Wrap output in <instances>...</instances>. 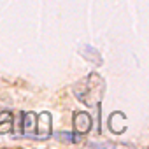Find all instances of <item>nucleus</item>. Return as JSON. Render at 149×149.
Returning <instances> with one entry per match:
<instances>
[{
    "mask_svg": "<svg viewBox=\"0 0 149 149\" xmlns=\"http://www.w3.org/2000/svg\"><path fill=\"white\" fill-rule=\"evenodd\" d=\"M105 88L107 86L102 76H98L97 72H91L74 86V95L86 107H98L104 100Z\"/></svg>",
    "mask_w": 149,
    "mask_h": 149,
    "instance_id": "obj_1",
    "label": "nucleus"
},
{
    "mask_svg": "<svg viewBox=\"0 0 149 149\" xmlns=\"http://www.w3.org/2000/svg\"><path fill=\"white\" fill-rule=\"evenodd\" d=\"M107 126H109V130L112 133H123V132H126V128H128L126 116L123 112H119V111L112 112L109 116V119H107Z\"/></svg>",
    "mask_w": 149,
    "mask_h": 149,
    "instance_id": "obj_4",
    "label": "nucleus"
},
{
    "mask_svg": "<svg viewBox=\"0 0 149 149\" xmlns=\"http://www.w3.org/2000/svg\"><path fill=\"white\" fill-rule=\"evenodd\" d=\"M14 128V119L11 112H0V135L13 133Z\"/></svg>",
    "mask_w": 149,
    "mask_h": 149,
    "instance_id": "obj_6",
    "label": "nucleus"
},
{
    "mask_svg": "<svg viewBox=\"0 0 149 149\" xmlns=\"http://www.w3.org/2000/svg\"><path fill=\"white\" fill-rule=\"evenodd\" d=\"M72 123H74V132L79 133V135H86L93 128V118L84 111L74 112V121Z\"/></svg>",
    "mask_w": 149,
    "mask_h": 149,
    "instance_id": "obj_3",
    "label": "nucleus"
},
{
    "mask_svg": "<svg viewBox=\"0 0 149 149\" xmlns=\"http://www.w3.org/2000/svg\"><path fill=\"white\" fill-rule=\"evenodd\" d=\"M21 132L28 139H35V130H37V114L35 112H25L21 114Z\"/></svg>",
    "mask_w": 149,
    "mask_h": 149,
    "instance_id": "obj_5",
    "label": "nucleus"
},
{
    "mask_svg": "<svg viewBox=\"0 0 149 149\" xmlns=\"http://www.w3.org/2000/svg\"><path fill=\"white\" fill-rule=\"evenodd\" d=\"M53 132V116L47 111H42L40 114H37V130H35V139L39 140H46L51 137Z\"/></svg>",
    "mask_w": 149,
    "mask_h": 149,
    "instance_id": "obj_2",
    "label": "nucleus"
},
{
    "mask_svg": "<svg viewBox=\"0 0 149 149\" xmlns=\"http://www.w3.org/2000/svg\"><path fill=\"white\" fill-rule=\"evenodd\" d=\"M81 139V135L79 133H68V132H61V135H60V140H63V142H77Z\"/></svg>",
    "mask_w": 149,
    "mask_h": 149,
    "instance_id": "obj_7",
    "label": "nucleus"
}]
</instances>
